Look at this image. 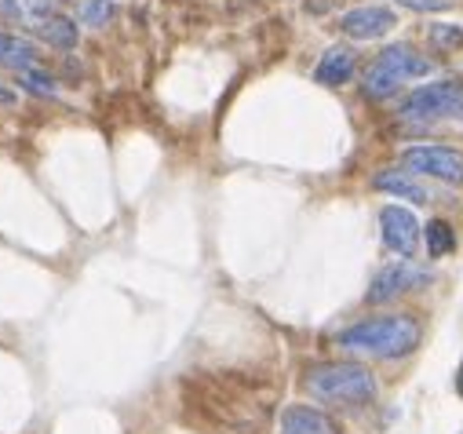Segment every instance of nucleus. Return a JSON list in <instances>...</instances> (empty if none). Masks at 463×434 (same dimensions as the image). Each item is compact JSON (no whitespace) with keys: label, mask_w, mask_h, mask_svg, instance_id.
Segmentation results:
<instances>
[{"label":"nucleus","mask_w":463,"mask_h":434,"mask_svg":"<svg viewBox=\"0 0 463 434\" xmlns=\"http://www.w3.org/2000/svg\"><path fill=\"white\" fill-rule=\"evenodd\" d=\"M307 394L325 405H365L376 398V380L358 362H325L307 369Z\"/></svg>","instance_id":"2"},{"label":"nucleus","mask_w":463,"mask_h":434,"mask_svg":"<svg viewBox=\"0 0 463 434\" xmlns=\"http://www.w3.org/2000/svg\"><path fill=\"white\" fill-rule=\"evenodd\" d=\"M394 26H398V19L391 8H354L339 19V30L354 41H376V37L391 33Z\"/></svg>","instance_id":"8"},{"label":"nucleus","mask_w":463,"mask_h":434,"mask_svg":"<svg viewBox=\"0 0 463 434\" xmlns=\"http://www.w3.org/2000/svg\"><path fill=\"white\" fill-rule=\"evenodd\" d=\"M77 15H80L84 26H106V19H109V5H106V0H80V5H77Z\"/></svg>","instance_id":"18"},{"label":"nucleus","mask_w":463,"mask_h":434,"mask_svg":"<svg viewBox=\"0 0 463 434\" xmlns=\"http://www.w3.org/2000/svg\"><path fill=\"white\" fill-rule=\"evenodd\" d=\"M430 70H434V62L423 59L416 48H409V44H391V48H383V52L369 62V70H365V77H362V91H365L369 99H387V95H394L405 80L427 77Z\"/></svg>","instance_id":"3"},{"label":"nucleus","mask_w":463,"mask_h":434,"mask_svg":"<svg viewBox=\"0 0 463 434\" xmlns=\"http://www.w3.org/2000/svg\"><path fill=\"white\" fill-rule=\"evenodd\" d=\"M33 33L44 37L52 48H73V44H77V26H73V19H66L62 12L41 19V23L33 26Z\"/></svg>","instance_id":"14"},{"label":"nucleus","mask_w":463,"mask_h":434,"mask_svg":"<svg viewBox=\"0 0 463 434\" xmlns=\"http://www.w3.org/2000/svg\"><path fill=\"white\" fill-rule=\"evenodd\" d=\"M456 391H459V398H463V369H459V380H456Z\"/></svg>","instance_id":"20"},{"label":"nucleus","mask_w":463,"mask_h":434,"mask_svg":"<svg viewBox=\"0 0 463 434\" xmlns=\"http://www.w3.org/2000/svg\"><path fill=\"white\" fill-rule=\"evenodd\" d=\"M402 165L416 175H430V179L463 186V154L452 146H409L402 154Z\"/></svg>","instance_id":"5"},{"label":"nucleus","mask_w":463,"mask_h":434,"mask_svg":"<svg viewBox=\"0 0 463 434\" xmlns=\"http://www.w3.org/2000/svg\"><path fill=\"white\" fill-rule=\"evenodd\" d=\"M402 8H412V12H441V8H449L452 0H398Z\"/></svg>","instance_id":"19"},{"label":"nucleus","mask_w":463,"mask_h":434,"mask_svg":"<svg viewBox=\"0 0 463 434\" xmlns=\"http://www.w3.org/2000/svg\"><path fill=\"white\" fill-rule=\"evenodd\" d=\"M281 434H335V423L310 405H288L281 412Z\"/></svg>","instance_id":"10"},{"label":"nucleus","mask_w":463,"mask_h":434,"mask_svg":"<svg viewBox=\"0 0 463 434\" xmlns=\"http://www.w3.org/2000/svg\"><path fill=\"white\" fill-rule=\"evenodd\" d=\"M434 281V274L412 259H402V263H391L376 274L373 288H369V303H387V299H398L405 292H416V288H427Z\"/></svg>","instance_id":"6"},{"label":"nucleus","mask_w":463,"mask_h":434,"mask_svg":"<svg viewBox=\"0 0 463 434\" xmlns=\"http://www.w3.org/2000/svg\"><path fill=\"white\" fill-rule=\"evenodd\" d=\"M430 44L441 48V52H459L463 48V26H456V23L430 26Z\"/></svg>","instance_id":"16"},{"label":"nucleus","mask_w":463,"mask_h":434,"mask_svg":"<svg viewBox=\"0 0 463 434\" xmlns=\"http://www.w3.org/2000/svg\"><path fill=\"white\" fill-rule=\"evenodd\" d=\"M335 340H339V347L358 351V354L405 358L420 344V321L412 314H383V317H369V321L351 325V329H343Z\"/></svg>","instance_id":"1"},{"label":"nucleus","mask_w":463,"mask_h":434,"mask_svg":"<svg viewBox=\"0 0 463 434\" xmlns=\"http://www.w3.org/2000/svg\"><path fill=\"white\" fill-rule=\"evenodd\" d=\"M37 48L30 44V41H23V37H15V33H0V66H8V70H30V66H37Z\"/></svg>","instance_id":"13"},{"label":"nucleus","mask_w":463,"mask_h":434,"mask_svg":"<svg viewBox=\"0 0 463 434\" xmlns=\"http://www.w3.org/2000/svg\"><path fill=\"white\" fill-rule=\"evenodd\" d=\"M0 102H12V95H8V91H0Z\"/></svg>","instance_id":"21"},{"label":"nucleus","mask_w":463,"mask_h":434,"mask_svg":"<svg viewBox=\"0 0 463 434\" xmlns=\"http://www.w3.org/2000/svg\"><path fill=\"white\" fill-rule=\"evenodd\" d=\"M409 121H463V80H434L402 102Z\"/></svg>","instance_id":"4"},{"label":"nucleus","mask_w":463,"mask_h":434,"mask_svg":"<svg viewBox=\"0 0 463 434\" xmlns=\"http://www.w3.org/2000/svg\"><path fill=\"white\" fill-rule=\"evenodd\" d=\"M351 73H354V52L343 48V44H335V48H328V52L321 55V62H317V70H314V80L325 84V88H339V84L351 80Z\"/></svg>","instance_id":"9"},{"label":"nucleus","mask_w":463,"mask_h":434,"mask_svg":"<svg viewBox=\"0 0 463 434\" xmlns=\"http://www.w3.org/2000/svg\"><path fill=\"white\" fill-rule=\"evenodd\" d=\"M15 77H19V84H23V88H26L30 95H41V99L55 95V80H52L48 73H41L37 66H30V70H19Z\"/></svg>","instance_id":"17"},{"label":"nucleus","mask_w":463,"mask_h":434,"mask_svg":"<svg viewBox=\"0 0 463 434\" xmlns=\"http://www.w3.org/2000/svg\"><path fill=\"white\" fill-rule=\"evenodd\" d=\"M0 15L8 23H19L26 30H33L41 19L59 15V0H0Z\"/></svg>","instance_id":"11"},{"label":"nucleus","mask_w":463,"mask_h":434,"mask_svg":"<svg viewBox=\"0 0 463 434\" xmlns=\"http://www.w3.org/2000/svg\"><path fill=\"white\" fill-rule=\"evenodd\" d=\"M456 249V238H452V227L449 223H441V220H434V223H427V252L434 256V259H441V256H449Z\"/></svg>","instance_id":"15"},{"label":"nucleus","mask_w":463,"mask_h":434,"mask_svg":"<svg viewBox=\"0 0 463 434\" xmlns=\"http://www.w3.org/2000/svg\"><path fill=\"white\" fill-rule=\"evenodd\" d=\"M380 234H383V245L398 256H412L416 245H420V223H416V215L402 204H387L380 212Z\"/></svg>","instance_id":"7"},{"label":"nucleus","mask_w":463,"mask_h":434,"mask_svg":"<svg viewBox=\"0 0 463 434\" xmlns=\"http://www.w3.org/2000/svg\"><path fill=\"white\" fill-rule=\"evenodd\" d=\"M373 186L383 190V193L405 197V201H412V204H427V201H430L427 186H420V183L412 179V172H380V175L373 179Z\"/></svg>","instance_id":"12"}]
</instances>
